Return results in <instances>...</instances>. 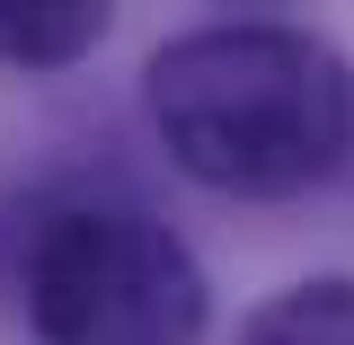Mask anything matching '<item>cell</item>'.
<instances>
[{
    "instance_id": "cell-2",
    "label": "cell",
    "mask_w": 354,
    "mask_h": 345,
    "mask_svg": "<svg viewBox=\"0 0 354 345\" xmlns=\"http://www.w3.org/2000/svg\"><path fill=\"white\" fill-rule=\"evenodd\" d=\"M27 319L44 345H204V265L142 204H62L27 248Z\"/></svg>"
},
{
    "instance_id": "cell-4",
    "label": "cell",
    "mask_w": 354,
    "mask_h": 345,
    "mask_svg": "<svg viewBox=\"0 0 354 345\" xmlns=\"http://www.w3.org/2000/svg\"><path fill=\"white\" fill-rule=\"evenodd\" d=\"M239 345H354V274H310L248 310Z\"/></svg>"
},
{
    "instance_id": "cell-3",
    "label": "cell",
    "mask_w": 354,
    "mask_h": 345,
    "mask_svg": "<svg viewBox=\"0 0 354 345\" xmlns=\"http://www.w3.org/2000/svg\"><path fill=\"white\" fill-rule=\"evenodd\" d=\"M115 0H0V71H71Z\"/></svg>"
},
{
    "instance_id": "cell-1",
    "label": "cell",
    "mask_w": 354,
    "mask_h": 345,
    "mask_svg": "<svg viewBox=\"0 0 354 345\" xmlns=\"http://www.w3.org/2000/svg\"><path fill=\"white\" fill-rule=\"evenodd\" d=\"M151 133L213 195H301L354 142V80L301 27H195L142 71Z\"/></svg>"
}]
</instances>
